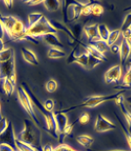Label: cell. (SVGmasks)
<instances>
[{
  "label": "cell",
  "instance_id": "cell-1",
  "mask_svg": "<svg viewBox=\"0 0 131 151\" xmlns=\"http://www.w3.org/2000/svg\"><path fill=\"white\" fill-rule=\"evenodd\" d=\"M21 86L23 87L25 93H27V95L28 96V98H30L34 109H36V110L39 111V113L44 117V120H45V124H46V131L53 137H55V139H58L59 136H58V134H57L55 119H54L53 112H49L45 107H44L43 102H41L39 101V99L34 95V93L31 91V89L30 88V86H28L27 83L22 82Z\"/></svg>",
  "mask_w": 131,
  "mask_h": 151
},
{
  "label": "cell",
  "instance_id": "cell-2",
  "mask_svg": "<svg viewBox=\"0 0 131 151\" xmlns=\"http://www.w3.org/2000/svg\"><path fill=\"white\" fill-rule=\"evenodd\" d=\"M21 141L33 146L38 151H41V133L40 129L37 128L33 123V121L25 118L24 120V129L21 132L19 137H17Z\"/></svg>",
  "mask_w": 131,
  "mask_h": 151
},
{
  "label": "cell",
  "instance_id": "cell-3",
  "mask_svg": "<svg viewBox=\"0 0 131 151\" xmlns=\"http://www.w3.org/2000/svg\"><path fill=\"white\" fill-rule=\"evenodd\" d=\"M126 90L123 89L121 90L120 92H119L117 94H113V95H102V96H90V97H87L83 101H81L79 104L73 105V106L65 108V109H61L58 110L59 112H62V113H68L69 111H72L73 109L76 108H81V107H88V108H93L100 105L101 104H104V102L107 101H116V99L122 96V94L125 93Z\"/></svg>",
  "mask_w": 131,
  "mask_h": 151
},
{
  "label": "cell",
  "instance_id": "cell-4",
  "mask_svg": "<svg viewBox=\"0 0 131 151\" xmlns=\"http://www.w3.org/2000/svg\"><path fill=\"white\" fill-rule=\"evenodd\" d=\"M17 97H18V99H19V101H20L21 105L24 107L25 112L28 114V116L30 117V120L33 121V123L35 125L37 128L40 129L41 124H40L39 119H38L37 115H36L35 109H34L30 98H28V96L27 95V93H25V91L22 86H19L17 88Z\"/></svg>",
  "mask_w": 131,
  "mask_h": 151
},
{
  "label": "cell",
  "instance_id": "cell-5",
  "mask_svg": "<svg viewBox=\"0 0 131 151\" xmlns=\"http://www.w3.org/2000/svg\"><path fill=\"white\" fill-rule=\"evenodd\" d=\"M63 5V16L65 24L72 22L81 17V10L84 6L79 4L78 1H65Z\"/></svg>",
  "mask_w": 131,
  "mask_h": 151
},
{
  "label": "cell",
  "instance_id": "cell-6",
  "mask_svg": "<svg viewBox=\"0 0 131 151\" xmlns=\"http://www.w3.org/2000/svg\"><path fill=\"white\" fill-rule=\"evenodd\" d=\"M27 33L34 38H37L41 36L43 37L46 34L57 33V31L52 27L49 20L46 17H43L35 25L31 27H27Z\"/></svg>",
  "mask_w": 131,
  "mask_h": 151
},
{
  "label": "cell",
  "instance_id": "cell-7",
  "mask_svg": "<svg viewBox=\"0 0 131 151\" xmlns=\"http://www.w3.org/2000/svg\"><path fill=\"white\" fill-rule=\"evenodd\" d=\"M16 63L15 58L4 63H0V79L7 78L11 83L16 86L17 83V74H16Z\"/></svg>",
  "mask_w": 131,
  "mask_h": 151
},
{
  "label": "cell",
  "instance_id": "cell-8",
  "mask_svg": "<svg viewBox=\"0 0 131 151\" xmlns=\"http://www.w3.org/2000/svg\"><path fill=\"white\" fill-rule=\"evenodd\" d=\"M121 76H122V66L120 65H114L105 72L104 79L108 84H116L120 81Z\"/></svg>",
  "mask_w": 131,
  "mask_h": 151
},
{
  "label": "cell",
  "instance_id": "cell-9",
  "mask_svg": "<svg viewBox=\"0 0 131 151\" xmlns=\"http://www.w3.org/2000/svg\"><path fill=\"white\" fill-rule=\"evenodd\" d=\"M117 126L113 122L108 120V119L101 114H98L96 117L95 123H94V130L98 133H104L111 130H116Z\"/></svg>",
  "mask_w": 131,
  "mask_h": 151
},
{
  "label": "cell",
  "instance_id": "cell-10",
  "mask_svg": "<svg viewBox=\"0 0 131 151\" xmlns=\"http://www.w3.org/2000/svg\"><path fill=\"white\" fill-rule=\"evenodd\" d=\"M49 22H50L51 25H52V27L57 31V32H58V31H63V32L65 33L67 36H68L69 42V44H71V45H75V46H76V45L81 42V41L79 42V41H77V40L75 39V36L72 35V32L71 28H69L65 24H62V22H60L58 21H54V20H51Z\"/></svg>",
  "mask_w": 131,
  "mask_h": 151
},
{
  "label": "cell",
  "instance_id": "cell-11",
  "mask_svg": "<svg viewBox=\"0 0 131 151\" xmlns=\"http://www.w3.org/2000/svg\"><path fill=\"white\" fill-rule=\"evenodd\" d=\"M16 139H17V137H16L13 125L11 122H9L7 129L0 134V143L8 144V145H10L14 149H16V144H15Z\"/></svg>",
  "mask_w": 131,
  "mask_h": 151
},
{
  "label": "cell",
  "instance_id": "cell-12",
  "mask_svg": "<svg viewBox=\"0 0 131 151\" xmlns=\"http://www.w3.org/2000/svg\"><path fill=\"white\" fill-rule=\"evenodd\" d=\"M53 115H54V119H55L57 134H58V136H61L63 134L64 129L69 124L68 116H67V113H62V112H59L58 110L53 111Z\"/></svg>",
  "mask_w": 131,
  "mask_h": 151
},
{
  "label": "cell",
  "instance_id": "cell-13",
  "mask_svg": "<svg viewBox=\"0 0 131 151\" xmlns=\"http://www.w3.org/2000/svg\"><path fill=\"white\" fill-rule=\"evenodd\" d=\"M98 24H89L86 25L83 27V32L86 35V37L88 38L89 43L92 42H96V41L101 40L100 37H99L98 34Z\"/></svg>",
  "mask_w": 131,
  "mask_h": 151
},
{
  "label": "cell",
  "instance_id": "cell-14",
  "mask_svg": "<svg viewBox=\"0 0 131 151\" xmlns=\"http://www.w3.org/2000/svg\"><path fill=\"white\" fill-rule=\"evenodd\" d=\"M131 54V46L127 42L126 39L121 40V43L119 44V57H120V63L119 65L122 66V65L126 63L128 58Z\"/></svg>",
  "mask_w": 131,
  "mask_h": 151
},
{
  "label": "cell",
  "instance_id": "cell-15",
  "mask_svg": "<svg viewBox=\"0 0 131 151\" xmlns=\"http://www.w3.org/2000/svg\"><path fill=\"white\" fill-rule=\"evenodd\" d=\"M114 101H116V104L119 105V107L120 108L121 112H122L123 116L126 120V123H127V125H128V129L127 130L131 133V111L128 110L125 106V101H124L123 96H120V97L117 98Z\"/></svg>",
  "mask_w": 131,
  "mask_h": 151
},
{
  "label": "cell",
  "instance_id": "cell-16",
  "mask_svg": "<svg viewBox=\"0 0 131 151\" xmlns=\"http://www.w3.org/2000/svg\"><path fill=\"white\" fill-rule=\"evenodd\" d=\"M43 40L51 48H57V49H61V50H62V48H64L63 43L61 42L60 38L57 36L56 33H50L44 35Z\"/></svg>",
  "mask_w": 131,
  "mask_h": 151
},
{
  "label": "cell",
  "instance_id": "cell-17",
  "mask_svg": "<svg viewBox=\"0 0 131 151\" xmlns=\"http://www.w3.org/2000/svg\"><path fill=\"white\" fill-rule=\"evenodd\" d=\"M21 52H22V56H23L24 60L27 63H30V65H39V60H38L35 53L33 52L31 50L28 49V48H22Z\"/></svg>",
  "mask_w": 131,
  "mask_h": 151
},
{
  "label": "cell",
  "instance_id": "cell-18",
  "mask_svg": "<svg viewBox=\"0 0 131 151\" xmlns=\"http://www.w3.org/2000/svg\"><path fill=\"white\" fill-rule=\"evenodd\" d=\"M79 44H80L82 47H84L85 52L87 54H89V55H91L92 57H94V58H96V59L102 60V62H107V60H108L106 56H105V54H102L101 52H99V51L96 50L93 46H91V45H89V44L86 45V44L82 43V42H80Z\"/></svg>",
  "mask_w": 131,
  "mask_h": 151
},
{
  "label": "cell",
  "instance_id": "cell-19",
  "mask_svg": "<svg viewBox=\"0 0 131 151\" xmlns=\"http://www.w3.org/2000/svg\"><path fill=\"white\" fill-rule=\"evenodd\" d=\"M76 140L77 142L82 145L83 147H86V148H89L92 143L94 142V139L92 137L90 134H79V136L76 137Z\"/></svg>",
  "mask_w": 131,
  "mask_h": 151
},
{
  "label": "cell",
  "instance_id": "cell-20",
  "mask_svg": "<svg viewBox=\"0 0 131 151\" xmlns=\"http://www.w3.org/2000/svg\"><path fill=\"white\" fill-rule=\"evenodd\" d=\"M43 17H44V15L41 14L39 12L30 13L28 17V27H33V25H35Z\"/></svg>",
  "mask_w": 131,
  "mask_h": 151
},
{
  "label": "cell",
  "instance_id": "cell-21",
  "mask_svg": "<svg viewBox=\"0 0 131 151\" xmlns=\"http://www.w3.org/2000/svg\"><path fill=\"white\" fill-rule=\"evenodd\" d=\"M67 56V54L65 51L61 50V49H57V48H50L47 52V57L49 59H62V58H65Z\"/></svg>",
  "mask_w": 131,
  "mask_h": 151
},
{
  "label": "cell",
  "instance_id": "cell-22",
  "mask_svg": "<svg viewBox=\"0 0 131 151\" xmlns=\"http://www.w3.org/2000/svg\"><path fill=\"white\" fill-rule=\"evenodd\" d=\"M97 28H98V34H99L100 39L102 41L107 42V40L109 38V35H110V32H111L110 29H109V27L104 24H98Z\"/></svg>",
  "mask_w": 131,
  "mask_h": 151
},
{
  "label": "cell",
  "instance_id": "cell-23",
  "mask_svg": "<svg viewBox=\"0 0 131 151\" xmlns=\"http://www.w3.org/2000/svg\"><path fill=\"white\" fill-rule=\"evenodd\" d=\"M121 88H125V90L131 89V62L127 65V70H126L125 75L123 76L122 87H121Z\"/></svg>",
  "mask_w": 131,
  "mask_h": 151
},
{
  "label": "cell",
  "instance_id": "cell-24",
  "mask_svg": "<svg viewBox=\"0 0 131 151\" xmlns=\"http://www.w3.org/2000/svg\"><path fill=\"white\" fill-rule=\"evenodd\" d=\"M2 81V88H3V91L8 97H11V95L14 93L15 91V86L12 84L10 80H8L7 78H3L1 79Z\"/></svg>",
  "mask_w": 131,
  "mask_h": 151
},
{
  "label": "cell",
  "instance_id": "cell-25",
  "mask_svg": "<svg viewBox=\"0 0 131 151\" xmlns=\"http://www.w3.org/2000/svg\"><path fill=\"white\" fill-rule=\"evenodd\" d=\"M90 7V16H94V17H99L104 13V8L103 6L99 3L95 2V3H91L89 5Z\"/></svg>",
  "mask_w": 131,
  "mask_h": 151
},
{
  "label": "cell",
  "instance_id": "cell-26",
  "mask_svg": "<svg viewBox=\"0 0 131 151\" xmlns=\"http://www.w3.org/2000/svg\"><path fill=\"white\" fill-rule=\"evenodd\" d=\"M42 4L44 5V7L46 8L47 11L54 12V11L58 10V9L61 7V5H62V3H61V1H58V0H55V1H48V0H44Z\"/></svg>",
  "mask_w": 131,
  "mask_h": 151
},
{
  "label": "cell",
  "instance_id": "cell-27",
  "mask_svg": "<svg viewBox=\"0 0 131 151\" xmlns=\"http://www.w3.org/2000/svg\"><path fill=\"white\" fill-rule=\"evenodd\" d=\"M14 57V50L12 48H6L4 51L0 53V63H4L13 59Z\"/></svg>",
  "mask_w": 131,
  "mask_h": 151
},
{
  "label": "cell",
  "instance_id": "cell-28",
  "mask_svg": "<svg viewBox=\"0 0 131 151\" xmlns=\"http://www.w3.org/2000/svg\"><path fill=\"white\" fill-rule=\"evenodd\" d=\"M120 29H114L113 31H111L110 32V35H109V38H108V40H107V44H108V46L109 47H111V45H114V44H116L117 43V41L119 40V38L120 36Z\"/></svg>",
  "mask_w": 131,
  "mask_h": 151
},
{
  "label": "cell",
  "instance_id": "cell-29",
  "mask_svg": "<svg viewBox=\"0 0 131 151\" xmlns=\"http://www.w3.org/2000/svg\"><path fill=\"white\" fill-rule=\"evenodd\" d=\"M15 144H16V150L18 151H38L35 148H33V146L21 141L19 139H16Z\"/></svg>",
  "mask_w": 131,
  "mask_h": 151
},
{
  "label": "cell",
  "instance_id": "cell-30",
  "mask_svg": "<svg viewBox=\"0 0 131 151\" xmlns=\"http://www.w3.org/2000/svg\"><path fill=\"white\" fill-rule=\"evenodd\" d=\"M89 45H91V46H93L96 50H98L99 52H101L102 54H105L106 51L109 50V47L107 42H105V41H102V40H99V41H96V42H92V43H89Z\"/></svg>",
  "mask_w": 131,
  "mask_h": 151
},
{
  "label": "cell",
  "instance_id": "cell-31",
  "mask_svg": "<svg viewBox=\"0 0 131 151\" xmlns=\"http://www.w3.org/2000/svg\"><path fill=\"white\" fill-rule=\"evenodd\" d=\"M83 27H82V24H73L72 25V35L75 36V38L77 41H79L80 42V38H81V35H82V32H83Z\"/></svg>",
  "mask_w": 131,
  "mask_h": 151
},
{
  "label": "cell",
  "instance_id": "cell-32",
  "mask_svg": "<svg viewBox=\"0 0 131 151\" xmlns=\"http://www.w3.org/2000/svg\"><path fill=\"white\" fill-rule=\"evenodd\" d=\"M114 115H116L117 120V122L119 123L120 127H121V129H122V131H123L124 136H125V137H126L127 143H128V146H129V148H130V150H131V133H130V132L125 128V126H124V124H123V122L121 121V119H120L119 116H117V114L116 113V112H114Z\"/></svg>",
  "mask_w": 131,
  "mask_h": 151
},
{
  "label": "cell",
  "instance_id": "cell-33",
  "mask_svg": "<svg viewBox=\"0 0 131 151\" xmlns=\"http://www.w3.org/2000/svg\"><path fill=\"white\" fill-rule=\"evenodd\" d=\"M79 46H80L79 44H77L76 46H75V48H73L72 51V53L69 54V56L68 57V59H67V63H68L69 65H71V63H75L76 59L79 57V55H78Z\"/></svg>",
  "mask_w": 131,
  "mask_h": 151
},
{
  "label": "cell",
  "instance_id": "cell-34",
  "mask_svg": "<svg viewBox=\"0 0 131 151\" xmlns=\"http://www.w3.org/2000/svg\"><path fill=\"white\" fill-rule=\"evenodd\" d=\"M129 29H131V12L128 13V14L125 16V18H124L122 25H121V27H120V32L122 33L124 31L129 30Z\"/></svg>",
  "mask_w": 131,
  "mask_h": 151
},
{
  "label": "cell",
  "instance_id": "cell-35",
  "mask_svg": "<svg viewBox=\"0 0 131 151\" xmlns=\"http://www.w3.org/2000/svg\"><path fill=\"white\" fill-rule=\"evenodd\" d=\"M58 88V83L55 79H49L45 84V89L48 93H54Z\"/></svg>",
  "mask_w": 131,
  "mask_h": 151
},
{
  "label": "cell",
  "instance_id": "cell-36",
  "mask_svg": "<svg viewBox=\"0 0 131 151\" xmlns=\"http://www.w3.org/2000/svg\"><path fill=\"white\" fill-rule=\"evenodd\" d=\"M75 63L86 68V67H87V63H88V54L85 52V53H82L81 55H79V57L76 59Z\"/></svg>",
  "mask_w": 131,
  "mask_h": 151
},
{
  "label": "cell",
  "instance_id": "cell-37",
  "mask_svg": "<svg viewBox=\"0 0 131 151\" xmlns=\"http://www.w3.org/2000/svg\"><path fill=\"white\" fill-rule=\"evenodd\" d=\"M53 151H77V150L73 149L72 146H69V144H67V143H61L58 146L54 147Z\"/></svg>",
  "mask_w": 131,
  "mask_h": 151
},
{
  "label": "cell",
  "instance_id": "cell-38",
  "mask_svg": "<svg viewBox=\"0 0 131 151\" xmlns=\"http://www.w3.org/2000/svg\"><path fill=\"white\" fill-rule=\"evenodd\" d=\"M43 105L49 112H53L54 111V107H55V102H54L53 99H48L43 102Z\"/></svg>",
  "mask_w": 131,
  "mask_h": 151
},
{
  "label": "cell",
  "instance_id": "cell-39",
  "mask_svg": "<svg viewBox=\"0 0 131 151\" xmlns=\"http://www.w3.org/2000/svg\"><path fill=\"white\" fill-rule=\"evenodd\" d=\"M77 119H78L79 123L84 125L86 123H88L89 120H90V115H89V113H87V112H83V113H82Z\"/></svg>",
  "mask_w": 131,
  "mask_h": 151
},
{
  "label": "cell",
  "instance_id": "cell-40",
  "mask_svg": "<svg viewBox=\"0 0 131 151\" xmlns=\"http://www.w3.org/2000/svg\"><path fill=\"white\" fill-rule=\"evenodd\" d=\"M8 124H9V121H7V119L4 117H0V134L7 129Z\"/></svg>",
  "mask_w": 131,
  "mask_h": 151
},
{
  "label": "cell",
  "instance_id": "cell-41",
  "mask_svg": "<svg viewBox=\"0 0 131 151\" xmlns=\"http://www.w3.org/2000/svg\"><path fill=\"white\" fill-rule=\"evenodd\" d=\"M15 150L16 149H14L10 145H8V144L0 143V151H15Z\"/></svg>",
  "mask_w": 131,
  "mask_h": 151
},
{
  "label": "cell",
  "instance_id": "cell-42",
  "mask_svg": "<svg viewBox=\"0 0 131 151\" xmlns=\"http://www.w3.org/2000/svg\"><path fill=\"white\" fill-rule=\"evenodd\" d=\"M110 50L111 51V53H114V54H117V53H119V44H114V45H111V46L110 47Z\"/></svg>",
  "mask_w": 131,
  "mask_h": 151
},
{
  "label": "cell",
  "instance_id": "cell-43",
  "mask_svg": "<svg viewBox=\"0 0 131 151\" xmlns=\"http://www.w3.org/2000/svg\"><path fill=\"white\" fill-rule=\"evenodd\" d=\"M43 1H38V0H34V1H25V4H27L28 6H35V5H39V4H42Z\"/></svg>",
  "mask_w": 131,
  "mask_h": 151
},
{
  "label": "cell",
  "instance_id": "cell-44",
  "mask_svg": "<svg viewBox=\"0 0 131 151\" xmlns=\"http://www.w3.org/2000/svg\"><path fill=\"white\" fill-rule=\"evenodd\" d=\"M54 147L51 145V144H46V145H43L42 148H41V151H53Z\"/></svg>",
  "mask_w": 131,
  "mask_h": 151
},
{
  "label": "cell",
  "instance_id": "cell-45",
  "mask_svg": "<svg viewBox=\"0 0 131 151\" xmlns=\"http://www.w3.org/2000/svg\"><path fill=\"white\" fill-rule=\"evenodd\" d=\"M4 34H5V30H4V28H3V25L1 24V22H0V39H3Z\"/></svg>",
  "mask_w": 131,
  "mask_h": 151
},
{
  "label": "cell",
  "instance_id": "cell-46",
  "mask_svg": "<svg viewBox=\"0 0 131 151\" xmlns=\"http://www.w3.org/2000/svg\"><path fill=\"white\" fill-rule=\"evenodd\" d=\"M3 3H4V5L6 6V7H8V8H11L12 6H13V4H14V2L13 1H11V0H9V1H3Z\"/></svg>",
  "mask_w": 131,
  "mask_h": 151
},
{
  "label": "cell",
  "instance_id": "cell-47",
  "mask_svg": "<svg viewBox=\"0 0 131 151\" xmlns=\"http://www.w3.org/2000/svg\"><path fill=\"white\" fill-rule=\"evenodd\" d=\"M87 151H131V150H125V149H111V150H92V149H87Z\"/></svg>",
  "mask_w": 131,
  "mask_h": 151
},
{
  "label": "cell",
  "instance_id": "cell-48",
  "mask_svg": "<svg viewBox=\"0 0 131 151\" xmlns=\"http://www.w3.org/2000/svg\"><path fill=\"white\" fill-rule=\"evenodd\" d=\"M5 49H6V48H5L4 41H3V39H0V53H1L2 51H4Z\"/></svg>",
  "mask_w": 131,
  "mask_h": 151
},
{
  "label": "cell",
  "instance_id": "cell-49",
  "mask_svg": "<svg viewBox=\"0 0 131 151\" xmlns=\"http://www.w3.org/2000/svg\"><path fill=\"white\" fill-rule=\"evenodd\" d=\"M124 101H125L127 102V104H128L130 105V106H131V96H130V97L125 98V99H124Z\"/></svg>",
  "mask_w": 131,
  "mask_h": 151
},
{
  "label": "cell",
  "instance_id": "cell-50",
  "mask_svg": "<svg viewBox=\"0 0 131 151\" xmlns=\"http://www.w3.org/2000/svg\"><path fill=\"white\" fill-rule=\"evenodd\" d=\"M124 39H126V41H127V42L129 43V45H130V46H131V34L129 35V36H127L126 38H124Z\"/></svg>",
  "mask_w": 131,
  "mask_h": 151
},
{
  "label": "cell",
  "instance_id": "cell-51",
  "mask_svg": "<svg viewBox=\"0 0 131 151\" xmlns=\"http://www.w3.org/2000/svg\"><path fill=\"white\" fill-rule=\"evenodd\" d=\"M130 9H131V6H129V7H127V8L125 9V10H130Z\"/></svg>",
  "mask_w": 131,
  "mask_h": 151
},
{
  "label": "cell",
  "instance_id": "cell-52",
  "mask_svg": "<svg viewBox=\"0 0 131 151\" xmlns=\"http://www.w3.org/2000/svg\"><path fill=\"white\" fill-rule=\"evenodd\" d=\"M0 115H1V104H0Z\"/></svg>",
  "mask_w": 131,
  "mask_h": 151
},
{
  "label": "cell",
  "instance_id": "cell-53",
  "mask_svg": "<svg viewBox=\"0 0 131 151\" xmlns=\"http://www.w3.org/2000/svg\"><path fill=\"white\" fill-rule=\"evenodd\" d=\"M15 151H18V150H15Z\"/></svg>",
  "mask_w": 131,
  "mask_h": 151
},
{
  "label": "cell",
  "instance_id": "cell-54",
  "mask_svg": "<svg viewBox=\"0 0 131 151\" xmlns=\"http://www.w3.org/2000/svg\"><path fill=\"white\" fill-rule=\"evenodd\" d=\"M0 80H1V79H0Z\"/></svg>",
  "mask_w": 131,
  "mask_h": 151
}]
</instances>
